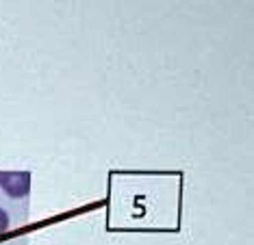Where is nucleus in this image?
Wrapping results in <instances>:
<instances>
[{
  "label": "nucleus",
  "instance_id": "nucleus-1",
  "mask_svg": "<svg viewBox=\"0 0 254 245\" xmlns=\"http://www.w3.org/2000/svg\"><path fill=\"white\" fill-rule=\"evenodd\" d=\"M0 189L9 197H24L31 191L28 172H0Z\"/></svg>",
  "mask_w": 254,
  "mask_h": 245
},
{
  "label": "nucleus",
  "instance_id": "nucleus-2",
  "mask_svg": "<svg viewBox=\"0 0 254 245\" xmlns=\"http://www.w3.org/2000/svg\"><path fill=\"white\" fill-rule=\"evenodd\" d=\"M7 228H9V215L4 213L2 208H0V235H2Z\"/></svg>",
  "mask_w": 254,
  "mask_h": 245
}]
</instances>
